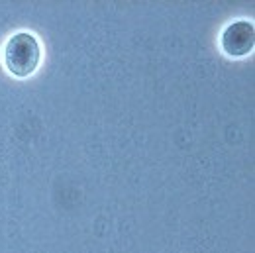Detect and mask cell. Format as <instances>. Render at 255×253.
Returning <instances> with one entry per match:
<instances>
[{"label": "cell", "instance_id": "obj_2", "mask_svg": "<svg viewBox=\"0 0 255 253\" xmlns=\"http://www.w3.org/2000/svg\"><path fill=\"white\" fill-rule=\"evenodd\" d=\"M254 24L248 20H236L222 32V49L232 57H244L254 51L255 35Z\"/></svg>", "mask_w": 255, "mask_h": 253}, {"label": "cell", "instance_id": "obj_1", "mask_svg": "<svg viewBox=\"0 0 255 253\" xmlns=\"http://www.w3.org/2000/svg\"><path fill=\"white\" fill-rule=\"evenodd\" d=\"M41 49L37 37L30 32L14 33L4 45V67L18 79L30 77L39 65Z\"/></svg>", "mask_w": 255, "mask_h": 253}]
</instances>
